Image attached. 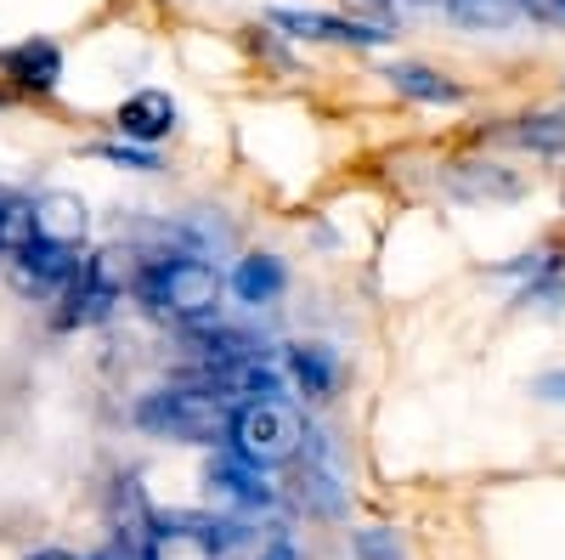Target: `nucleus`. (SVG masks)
<instances>
[{"mask_svg":"<svg viewBox=\"0 0 565 560\" xmlns=\"http://www.w3.org/2000/svg\"><path fill=\"white\" fill-rule=\"evenodd\" d=\"M136 295L148 300L159 317H175V323H186V329H204V323H215V311H221L226 277L210 261H199V255H170V261L141 266Z\"/></svg>","mask_w":565,"mask_h":560,"instance_id":"obj_1","label":"nucleus"},{"mask_svg":"<svg viewBox=\"0 0 565 560\" xmlns=\"http://www.w3.org/2000/svg\"><path fill=\"white\" fill-rule=\"evenodd\" d=\"M136 425L153 431V436H170V442H193V447H215L226 442V425H232V402L210 397V391H153L136 402Z\"/></svg>","mask_w":565,"mask_h":560,"instance_id":"obj_2","label":"nucleus"},{"mask_svg":"<svg viewBox=\"0 0 565 560\" xmlns=\"http://www.w3.org/2000/svg\"><path fill=\"white\" fill-rule=\"evenodd\" d=\"M226 442L244 464H255V471H277V464L300 458L306 425L295 419V408H282V402H244V408H232Z\"/></svg>","mask_w":565,"mask_h":560,"instance_id":"obj_3","label":"nucleus"},{"mask_svg":"<svg viewBox=\"0 0 565 560\" xmlns=\"http://www.w3.org/2000/svg\"><path fill=\"white\" fill-rule=\"evenodd\" d=\"M125 250H103L74 266L68 289H63V311H57V329H85V323H103L119 295H125Z\"/></svg>","mask_w":565,"mask_h":560,"instance_id":"obj_4","label":"nucleus"},{"mask_svg":"<svg viewBox=\"0 0 565 560\" xmlns=\"http://www.w3.org/2000/svg\"><path fill=\"white\" fill-rule=\"evenodd\" d=\"M266 23L289 29L300 40H328V45H385L391 29L380 23H356V18H334V12H295V7H271Z\"/></svg>","mask_w":565,"mask_h":560,"instance_id":"obj_5","label":"nucleus"},{"mask_svg":"<svg viewBox=\"0 0 565 560\" xmlns=\"http://www.w3.org/2000/svg\"><path fill=\"white\" fill-rule=\"evenodd\" d=\"M34 244H45V250H79L85 244V232H90V210H85V199L79 193H40L34 204Z\"/></svg>","mask_w":565,"mask_h":560,"instance_id":"obj_6","label":"nucleus"},{"mask_svg":"<svg viewBox=\"0 0 565 560\" xmlns=\"http://www.w3.org/2000/svg\"><path fill=\"white\" fill-rule=\"evenodd\" d=\"M0 74H7L18 91H57L63 85V52L52 40H18V45H7L0 52Z\"/></svg>","mask_w":565,"mask_h":560,"instance_id":"obj_7","label":"nucleus"},{"mask_svg":"<svg viewBox=\"0 0 565 560\" xmlns=\"http://www.w3.org/2000/svg\"><path fill=\"white\" fill-rule=\"evenodd\" d=\"M114 125H119V136L125 142H164V136L175 130V103H170V91H136V97H125L119 103V114H114Z\"/></svg>","mask_w":565,"mask_h":560,"instance_id":"obj_8","label":"nucleus"},{"mask_svg":"<svg viewBox=\"0 0 565 560\" xmlns=\"http://www.w3.org/2000/svg\"><path fill=\"white\" fill-rule=\"evenodd\" d=\"M141 560H221V543L204 521H159L141 543Z\"/></svg>","mask_w":565,"mask_h":560,"instance_id":"obj_9","label":"nucleus"},{"mask_svg":"<svg viewBox=\"0 0 565 560\" xmlns=\"http://www.w3.org/2000/svg\"><path fill=\"white\" fill-rule=\"evenodd\" d=\"M204 487H210V493H221V498H232V504H244V509H266V504L277 498V493L266 487V476L255 471V464H244L238 453H221V458H210Z\"/></svg>","mask_w":565,"mask_h":560,"instance_id":"obj_10","label":"nucleus"},{"mask_svg":"<svg viewBox=\"0 0 565 560\" xmlns=\"http://www.w3.org/2000/svg\"><path fill=\"white\" fill-rule=\"evenodd\" d=\"M12 277H18L23 295H57V289H68V277H74V255H68V250L29 244V250L12 261Z\"/></svg>","mask_w":565,"mask_h":560,"instance_id":"obj_11","label":"nucleus"},{"mask_svg":"<svg viewBox=\"0 0 565 560\" xmlns=\"http://www.w3.org/2000/svg\"><path fill=\"white\" fill-rule=\"evenodd\" d=\"M282 284H289V266H282L277 255H244L238 272H232V289H238L244 306H266V300H277Z\"/></svg>","mask_w":565,"mask_h":560,"instance_id":"obj_12","label":"nucleus"},{"mask_svg":"<svg viewBox=\"0 0 565 560\" xmlns=\"http://www.w3.org/2000/svg\"><path fill=\"white\" fill-rule=\"evenodd\" d=\"M385 80L402 91V97H413V103H463V85L436 74V68H424V63H391Z\"/></svg>","mask_w":565,"mask_h":560,"instance_id":"obj_13","label":"nucleus"},{"mask_svg":"<svg viewBox=\"0 0 565 560\" xmlns=\"http://www.w3.org/2000/svg\"><path fill=\"white\" fill-rule=\"evenodd\" d=\"M289 373L300 380L306 397H328V391H334V380H340V362H334V351H328V346H295L289 351Z\"/></svg>","mask_w":565,"mask_h":560,"instance_id":"obj_14","label":"nucleus"},{"mask_svg":"<svg viewBox=\"0 0 565 560\" xmlns=\"http://www.w3.org/2000/svg\"><path fill=\"white\" fill-rule=\"evenodd\" d=\"M34 244V210L23 199H0V261H18Z\"/></svg>","mask_w":565,"mask_h":560,"instance_id":"obj_15","label":"nucleus"},{"mask_svg":"<svg viewBox=\"0 0 565 560\" xmlns=\"http://www.w3.org/2000/svg\"><path fill=\"white\" fill-rule=\"evenodd\" d=\"M452 18L469 29H503L521 18V0H452Z\"/></svg>","mask_w":565,"mask_h":560,"instance_id":"obj_16","label":"nucleus"},{"mask_svg":"<svg viewBox=\"0 0 565 560\" xmlns=\"http://www.w3.org/2000/svg\"><path fill=\"white\" fill-rule=\"evenodd\" d=\"M300 498H311L317 516H340V487H334V476H328L322 453L306 458V471H300Z\"/></svg>","mask_w":565,"mask_h":560,"instance_id":"obj_17","label":"nucleus"},{"mask_svg":"<svg viewBox=\"0 0 565 560\" xmlns=\"http://www.w3.org/2000/svg\"><path fill=\"white\" fill-rule=\"evenodd\" d=\"M351 549H356V560H413L407 543H402V532H391V527H362V532H351Z\"/></svg>","mask_w":565,"mask_h":560,"instance_id":"obj_18","label":"nucleus"},{"mask_svg":"<svg viewBox=\"0 0 565 560\" xmlns=\"http://www.w3.org/2000/svg\"><path fill=\"white\" fill-rule=\"evenodd\" d=\"M521 136L526 148H537V154H559L565 148V114H543V119H521Z\"/></svg>","mask_w":565,"mask_h":560,"instance_id":"obj_19","label":"nucleus"},{"mask_svg":"<svg viewBox=\"0 0 565 560\" xmlns=\"http://www.w3.org/2000/svg\"><path fill=\"white\" fill-rule=\"evenodd\" d=\"M97 159H114V165H125V170H159L153 154H141V148H130V142H103Z\"/></svg>","mask_w":565,"mask_h":560,"instance_id":"obj_20","label":"nucleus"},{"mask_svg":"<svg viewBox=\"0 0 565 560\" xmlns=\"http://www.w3.org/2000/svg\"><path fill=\"white\" fill-rule=\"evenodd\" d=\"M521 12H532L543 23H565V0H521Z\"/></svg>","mask_w":565,"mask_h":560,"instance_id":"obj_21","label":"nucleus"},{"mask_svg":"<svg viewBox=\"0 0 565 560\" xmlns=\"http://www.w3.org/2000/svg\"><path fill=\"white\" fill-rule=\"evenodd\" d=\"M537 397H548V402H565V373H543V380H537Z\"/></svg>","mask_w":565,"mask_h":560,"instance_id":"obj_22","label":"nucleus"},{"mask_svg":"<svg viewBox=\"0 0 565 560\" xmlns=\"http://www.w3.org/2000/svg\"><path fill=\"white\" fill-rule=\"evenodd\" d=\"M255 560H300V554H295V543H289V538H277V543H266Z\"/></svg>","mask_w":565,"mask_h":560,"instance_id":"obj_23","label":"nucleus"},{"mask_svg":"<svg viewBox=\"0 0 565 560\" xmlns=\"http://www.w3.org/2000/svg\"><path fill=\"white\" fill-rule=\"evenodd\" d=\"M29 560H74V554H63V549H40V554H29Z\"/></svg>","mask_w":565,"mask_h":560,"instance_id":"obj_24","label":"nucleus"}]
</instances>
